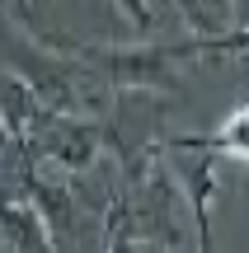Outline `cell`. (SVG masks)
I'll return each mask as SVG.
<instances>
[{
    "instance_id": "2",
    "label": "cell",
    "mask_w": 249,
    "mask_h": 253,
    "mask_svg": "<svg viewBox=\"0 0 249 253\" xmlns=\"http://www.w3.org/2000/svg\"><path fill=\"white\" fill-rule=\"evenodd\" d=\"M0 244L9 253H61L19 178V145L0 155Z\"/></svg>"
},
{
    "instance_id": "4",
    "label": "cell",
    "mask_w": 249,
    "mask_h": 253,
    "mask_svg": "<svg viewBox=\"0 0 249 253\" xmlns=\"http://www.w3.org/2000/svg\"><path fill=\"white\" fill-rule=\"evenodd\" d=\"M52 118H56V113L47 108V103L38 99L33 89H28V80H24V75L0 71V122H5V131L14 136L19 145H24V141H33V136L43 131Z\"/></svg>"
},
{
    "instance_id": "1",
    "label": "cell",
    "mask_w": 249,
    "mask_h": 253,
    "mask_svg": "<svg viewBox=\"0 0 249 253\" xmlns=\"http://www.w3.org/2000/svg\"><path fill=\"white\" fill-rule=\"evenodd\" d=\"M113 94L118 89H150V94H169L174 75H169V47H80L66 42Z\"/></svg>"
},
{
    "instance_id": "8",
    "label": "cell",
    "mask_w": 249,
    "mask_h": 253,
    "mask_svg": "<svg viewBox=\"0 0 249 253\" xmlns=\"http://www.w3.org/2000/svg\"><path fill=\"white\" fill-rule=\"evenodd\" d=\"M249 52V24L240 28H226V33H212V38H188V42H169V56L184 61V56H245Z\"/></svg>"
},
{
    "instance_id": "7",
    "label": "cell",
    "mask_w": 249,
    "mask_h": 253,
    "mask_svg": "<svg viewBox=\"0 0 249 253\" xmlns=\"http://www.w3.org/2000/svg\"><path fill=\"white\" fill-rule=\"evenodd\" d=\"M169 5L179 9V19H184L198 38H212V33L235 28V0H169Z\"/></svg>"
},
{
    "instance_id": "5",
    "label": "cell",
    "mask_w": 249,
    "mask_h": 253,
    "mask_svg": "<svg viewBox=\"0 0 249 253\" xmlns=\"http://www.w3.org/2000/svg\"><path fill=\"white\" fill-rule=\"evenodd\" d=\"M193 160L184 164V188H188V207H193V235H198V253H216L212 239V207H216V164L207 150H188Z\"/></svg>"
},
{
    "instance_id": "6",
    "label": "cell",
    "mask_w": 249,
    "mask_h": 253,
    "mask_svg": "<svg viewBox=\"0 0 249 253\" xmlns=\"http://www.w3.org/2000/svg\"><path fill=\"white\" fill-rule=\"evenodd\" d=\"M165 150H207V155H235L249 160V108H235L216 131L198 136V131H169Z\"/></svg>"
},
{
    "instance_id": "9",
    "label": "cell",
    "mask_w": 249,
    "mask_h": 253,
    "mask_svg": "<svg viewBox=\"0 0 249 253\" xmlns=\"http://www.w3.org/2000/svg\"><path fill=\"white\" fill-rule=\"evenodd\" d=\"M113 5H118V14L132 19L141 33H146V28H155V9H150V0H113Z\"/></svg>"
},
{
    "instance_id": "3",
    "label": "cell",
    "mask_w": 249,
    "mask_h": 253,
    "mask_svg": "<svg viewBox=\"0 0 249 253\" xmlns=\"http://www.w3.org/2000/svg\"><path fill=\"white\" fill-rule=\"evenodd\" d=\"M24 150L38 155V160L61 164L66 173H90V169H99V155H103V126H99V118L56 113L33 141H24Z\"/></svg>"
}]
</instances>
